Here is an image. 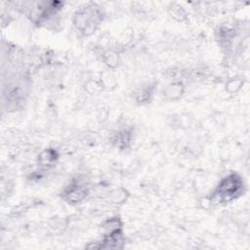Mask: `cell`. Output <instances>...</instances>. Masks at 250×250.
<instances>
[{"label": "cell", "instance_id": "6da1fadb", "mask_svg": "<svg viewBox=\"0 0 250 250\" xmlns=\"http://www.w3.org/2000/svg\"><path fill=\"white\" fill-rule=\"evenodd\" d=\"M104 16L102 6L97 3H89L75 11L72 22L76 30L82 35L90 36L100 27Z\"/></svg>", "mask_w": 250, "mask_h": 250}, {"label": "cell", "instance_id": "7a4b0ae2", "mask_svg": "<svg viewBox=\"0 0 250 250\" xmlns=\"http://www.w3.org/2000/svg\"><path fill=\"white\" fill-rule=\"evenodd\" d=\"M244 189L245 185L242 177L235 172H231L219 181L211 193L210 203H229L240 197L244 193Z\"/></svg>", "mask_w": 250, "mask_h": 250}, {"label": "cell", "instance_id": "3957f363", "mask_svg": "<svg viewBox=\"0 0 250 250\" xmlns=\"http://www.w3.org/2000/svg\"><path fill=\"white\" fill-rule=\"evenodd\" d=\"M89 194L90 188L86 184V180L76 178L71 180V182L62 188L61 197L70 205H77L83 202Z\"/></svg>", "mask_w": 250, "mask_h": 250}, {"label": "cell", "instance_id": "277c9868", "mask_svg": "<svg viewBox=\"0 0 250 250\" xmlns=\"http://www.w3.org/2000/svg\"><path fill=\"white\" fill-rule=\"evenodd\" d=\"M60 158L58 149L54 147H46L41 150L37 156V163L41 169L49 170L53 168Z\"/></svg>", "mask_w": 250, "mask_h": 250}, {"label": "cell", "instance_id": "5b68a950", "mask_svg": "<svg viewBox=\"0 0 250 250\" xmlns=\"http://www.w3.org/2000/svg\"><path fill=\"white\" fill-rule=\"evenodd\" d=\"M185 93V84L182 80H172L162 91V95L169 101L179 100Z\"/></svg>", "mask_w": 250, "mask_h": 250}, {"label": "cell", "instance_id": "8992f818", "mask_svg": "<svg viewBox=\"0 0 250 250\" xmlns=\"http://www.w3.org/2000/svg\"><path fill=\"white\" fill-rule=\"evenodd\" d=\"M154 89H155L154 83H150V82L145 83L136 89L134 94V99L139 104H147L152 99Z\"/></svg>", "mask_w": 250, "mask_h": 250}, {"label": "cell", "instance_id": "52a82bcc", "mask_svg": "<svg viewBox=\"0 0 250 250\" xmlns=\"http://www.w3.org/2000/svg\"><path fill=\"white\" fill-rule=\"evenodd\" d=\"M132 140H133L132 132L128 129H122L117 131L112 138V142L115 145V146L123 150L130 147L132 144Z\"/></svg>", "mask_w": 250, "mask_h": 250}, {"label": "cell", "instance_id": "ba28073f", "mask_svg": "<svg viewBox=\"0 0 250 250\" xmlns=\"http://www.w3.org/2000/svg\"><path fill=\"white\" fill-rule=\"evenodd\" d=\"M102 61L110 69H114L120 62V57L116 50L107 49L102 53Z\"/></svg>", "mask_w": 250, "mask_h": 250}, {"label": "cell", "instance_id": "9c48e42d", "mask_svg": "<svg viewBox=\"0 0 250 250\" xmlns=\"http://www.w3.org/2000/svg\"><path fill=\"white\" fill-rule=\"evenodd\" d=\"M168 13L177 21L184 22L188 20V13L185 10V8L182 7L180 4H177V3L171 4L170 7L168 8Z\"/></svg>", "mask_w": 250, "mask_h": 250}, {"label": "cell", "instance_id": "30bf717a", "mask_svg": "<svg viewBox=\"0 0 250 250\" xmlns=\"http://www.w3.org/2000/svg\"><path fill=\"white\" fill-rule=\"evenodd\" d=\"M129 197L128 191L123 188H115L108 193V199L113 204H123Z\"/></svg>", "mask_w": 250, "mask_h": 250}, {"label": "cell", "instance_id": "8fae6325", "mask_svg": "<svg viewBox=\"0 0 250 250\" xmlns=\"http://www.w3.org/2000/svg\"><path fill=\"white\" fill-rule=\"evenodd\" d=\"M244 80L241 77H232L228 80L226 83V91L229 92V94H234L237 93L243 86Z\"/></svg>", "mask_w": 250, "mask_h": 250}]
</instances>
